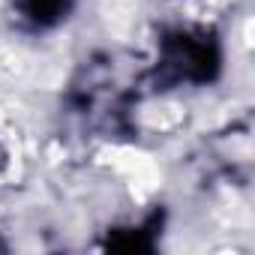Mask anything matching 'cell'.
<instances>
[{"mask_svg":"<svg viewBox=\"0 0 255 255\" xmlns=\"http://www.w3.org/2000/svg\"><path fill=\"white\" fill-rule=\"evenodd\" d=\"M144 75L132 72L117 54L102 51L81 60L63 93V114L84 135L99 138H129L132 135V105Z\"/></svg>","mask_w":255,"mask_h":255,"instance_id":"cell-1","label":"cell"},{"mask_svg":"<svg viewBox=\"0 0 255 255\" xmlns=\"http://www.w3.org/2000/svg\"><path fill=\"white\" fill-rule=\"evenodd\" d=\"M222 72V42L213 27H165L156 45V63L144 72V87L168 93L180 87H207Z\"/></svg>","mask_w":255,"mask_h":255,"instance_id":"cell-2","label":"cell"},{"mask_svg":"<svg viewBox=\"0 0 255 255\" xmlns=\"http://www.w3.org/2000/svg\"><path fill=\"white\" fill-rule=\"evenodd\" d=\"M75 0H12V12L30 30H54L72 15Z\"/></svg>","mask_w":255,"mask_h":255,"instance_id":"cell-3","label":"cell"},{"mask_svg":"<svg viewBox=\"0 0 255 255\" xmlns=\"http://www.w3.org/2000/svg\"><path fill=\"white\" fill-rule=\"evenodd\" d=\"M3 165H6V150H3V144H0V171H3Z\"/></svg>","mask_w":255,"mask_h":255,"instance_id":"cell-4","label":"cell"}]
</instances>
